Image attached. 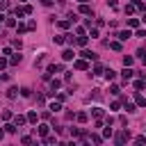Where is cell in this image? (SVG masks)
<instances>
[{"label":"cell","mask_w":146,"mask_h":146,"mask_svg":"<svg viewBox=\"0 0 146 146\" xmlns=\"http://www.w3.org/2000/svg\"><path fill=\"white\" fill-rule=\"evenodd\" d=\"M128 139H130V130H128V128H125V130H121V132H116V135H114V141H116V144H119V146H121V144H125V141H128Z\"/></svg>","instance_id":"obj_1"},{"label":"cell","mask_w":146,"mask_h":146,"mask_svg":"<svg viewBox=\"0 0 146 146\" xmlns=\"http://www.w3.org/2000/svg\"><path fill=\"white\" fill-rule=\"evenodd\" d=\"M73 68H78V71H87V68H89V59H84V57H82V59H75V62H73Z\"/></svg>","instance_id":"obj_2"},{"label":"cell","mask_w":146,"mask_h":146,"mask_svg":"<svg viewBox=\"0 0 146 146\" xmlns=\"http://www.w3.org/2000/svg\"><path fill=\"white\" fill-rule=\"evenodd\" d=\"M59 87H62V82H59L57 78H55V80H50V91H48V94H50V96H55V91H57Z\"/></svg>","instance_id":"obj_3"},{"label":"cell","mask_w":146,"mask_h":146,"mask_svg":"<svg viewBox=\"0 0 146 146\" xmlns=\"http://www.w3.org/2000/svg\"><path fill=\"white\" fill-rule=\"evenodd\" d=\"M116 36H119V41H128V39L132 36V32H130V30H121Z\"/></svg>","instance_id":"obj_4"},{"label":"cell","mask_w":146,"mask_h":146,"mask_svg":"<svg viewBox=\"0 0 146 146\" xmlns=\"http://www.w3.org/2000/svg\"><path fill=\"white\" fill-rule=\"evenodd\" d=\"M62 71H64L62 64H50V66H48V73H50V75H52V73H62Z\"/></svg>","instance_id":"obj_5"},{"label":"cell","mask_w":146,"mask_h":146,"mask_svg":"<svg viewBox=\"0 0 146 146\" xmlns=\"http://www.w3.org/2000/svg\"><path fill=\"white\" fill-rule=\"evenodd\" d=\"M121 75H123V80H125V82H128V80H130V78H132V75H135V71H132V68H130V66H125V68H123V71H121Z\"/></svg>","instance_id":"obj_6"},{"label":"cell","mask_w":146,"mask_h":146,"mask_svg":"<svg viewBox=\"0 0 146 146\" xmlns=\"http://www.w3.org/2000/svg\"><path fill=\"white\" fill-rule=\"evenodd\" d=\"M80 14H84V16H91V7H89L87 2H80Z\"/></svg>","instance_id":"obj_7"},{"label":"cell","mask_w":146,"mask_h":146,"mask_svg":"<svg viewBox=\"0 0 146 146\" xmlns=\"http://www.w3.org/2000/svg\"><path fill=\"white\" fill-rule=\"evenodd\" d=\"M87 41H89L87 34H78V36H75V43H78V46H87Z\"/></svg>","instance_id":"obj_8"},{"label":"cell","mask_w":146,"mask_h":146,"mask_svg":"<svg viewBox=\"0 0 146 146\" xmlns=\"http://www.w3.org/2000/svg\"><path fill=\"white\" fill-rule=\"evenodd\" d=\"M73 57H75V52H73V50H71V48H66V50H64V52H62V59H66V62H71V59H73Z\"/></svg>","instance_id":"obj_9"},{"label":"cell","mask_w":146,"mask_h":146,"mask_svg":"<svg viewBox=\"0 0 146 146\" xmlns=\"http://www.w3.org/2000/svg\"><path fill=\"white\" fill-rule=\"evenodd\" d=\"M21 59H23V55H18V52L14 55V52H11V57H9V64H11V66H16V64H21Z\"/></svg>","instance_id":"obj_10"},{"label":"cell","mask_w":146,"mask_h":146,"mask_svg":"<svg viewBox=\"0 0 146 146\" xmlns=\"http://www.w3.org/2000/svg\"><path fill=\"white\" fill-rule=\"evenodd\" d=\"M80 57H84V59H96V52H91V50H82Z\"/></svg>","instance_id":"obj_11"},{"label":"cell","mask_w":146,"mask_h":146,"mask_svg":"<svg viewBox=\"0 0 146 146\" xmlns=\"http://www.w3.org/2000/svg\"><path fill=\"white\" fill-rule=\"evenodd\" d=\"M135 103H137L139 107H146V98H144L141 94H137V96H135Z\"/></svg>","instance_id":"obj_12"},{"label":"cell","mask_w":146,"mask_h":146,"mask_svg":"<svg viewBox=\"0 0 146 146\" xmlns=\"http://www.w3.org/2000/svg\"><path fill=\"white\" fill-rule=\"evenodd\" d=\"M71 23H73V21H71V18H66V21H59L57 25H59L62 30H68V27H71Z\"/></svg>","instance_id":"obj_13"},{"label":"cell","mask_w":146,"mask_h":146,"mask_svg":"<svg viewBox=\"0 0 146 146\" xmlns=\"http://www.w3.org/2000/svg\"><path fill=\"white\" fill-rule=\"evenodd\" d=\"M16 96H18V89L16 87H9L7 89V98H16Z\"/></svg>","instance_id":"obj_14"},{"label":"cell","mask_w":146,"mask_h":146,"mask_svg":"<svg viewBox=\"0 0 146 146\" xmlns=\"http://www.w3.org/2000/svg\"><path fill=\"white\" fill-rule=\"evenodd\" d=\"M91 114H94L96 119H103V114H105V112H103V107H94V110H91Z\"/></svg>","instance_id":"obj_15"},{"label":"cell","mask_w":146,"mask_h":146,"mask_svg":"<svg viewBox=\"0 0 146 146\" xmlns=\"http://www.w3.org/2000/svg\"><path fill=\"white\" fill-rule=\"evenodd\" d=\"M48 130H50V125H46V123H41V125H39V135H41V137H46V135H48Z\"/></svg>","instance_id":"obj_16"},{"label":"cell","mask_w":146,"mask_h":146,"mask_svg":"<svg viewBox=\"0 0 146 146\" xmlns=\"http://www.w3.org/2000/svg\"><path fill=\"white\" fill-rule=\"evenodd\" d=\"M5 25H7V27H16V18L7 16V18H5Z\"/></svg>","instance_id":"obj_17"},{"label":"cell","mask_w":146,"mask_h":146,"mask_svg":"<svg viewBox=\"0 0 146 146\" xmlns=\"http://www.w3.org/2000/svg\"><path fill=\"white\" fill-rule=\"evenodd\" d=\"M75 119H78L80 123H84V121H87L89 116H87V112H78V114H75Z\"/></svg>","instance_id":"obj_18"},{"label":"cell","mask_w":146,"mask_h":146,"mask_svg":"<svg viewBox=\"0 0 146 146\" xmlns=\"http://www.w3.org/2000/svg\"><path fill=\"white\" fill-rule=\"evenodd\" d=\"M25 121H27V116H23V114H18V116L14 119V123H16V125H23Z\"/></svg>","instance_id":"obj_19"},{"label":"cell","mask_w":146,"mask_h":146,"mask_svg":"<svg viewBox=\"0 0 146 146\" xmlns=\"http://www.w3.org/2000/svg\"><path fill=\"white\" fill-rule=\"evenodd\" d=\"M132 62H135V57H130V55L123 57V66H132Z\"/></svg>","instance_id":"obj_20"},{"label":"cell","mask_w":146,"mask_h":146,"mask_svg":"<svg viewBox=\"0 0 146 146\" xmlns=\"http://www.w3.org/2000/svg\"><path fill=\"white\" fill-rule=\"evenodd\" d=\"M105 78H107V80H114V78H116V71L107 68V71H105Z\"/></svg>","instance_id":"obj_21"},{"label":"cell","mask_w":146,"mask_h":146,"mask_svg":"<svg viewBox=\"0 0 146 146\" xmlns=\"http://www.w3.org/2000/svg\"><path fill=\"white\" fill-rule=\"evenodd\" d=\"M123 107H125L128 112H135V103H130V100H123Z\"/></svg>","instance_id":"obj_22"},{"label":"cell","mask_w":146,"mask_h":146,"mask_svg":"<svg viewBox=\"0 0 146 146\" xmlns=\"http://www.w3.org/2000/svg\"><path fill=\"white\" fill-rule=\"evenodd\" d=\"M16 128H18L16 123H7V125H5V132H16Z\"/></svg>","instance_id":"obj_23"},{"label":"cell","mask_w":146,"mask_h":146,"mask_svg":"<svg viewBox=\"0 0 146 146\" xmlns=\"http://www.w3.org/2000/svg\"><path fill=\"white\" fill-rule=\"evenodd\" d=\"M123 11H125V16H130V14L135 11V5H125V7H123Z\"/></svg>","instance_id":"obj_24"},{"label":"cell","mask_w":146,"mask_h":146,"mask_svg":"<svg viewBox=\"0 0 146 146\" xmlns=\"http://www.w3.org/2000/svg\"><path fill=\"white\" fill-rule=\"evenodd\" d=\"M128 25L130 27H139V18H128Z\"/></svg>","instance_id":"obj_25"},{"label":"cell","mask_w":146,"mask_h":146,"mask_svg":"<svg viewBox=\"0 0 146 146\" xmlns=\"http://www.w3.org/2000/svg\"><path fill=\"white\" fill-rule=\"evenodd\" d=\"M55 43H59V46H62V43H66V34H59V36H55Z\"/></svg>","instance_id":"obj_26"},{"label":"cell","mask_w":146,"mask_h":146,"mask_svg":"<svg viewBox=\"0 0 146 146\" xmlns=\"http://www.w3.org/2000/svg\"><path fill=\"white\" fill-rule=\"evenodd\" d=\"M110 48L112 50H121V41H110Z\"/></svg>","instance_id":"obj_27"},{"label":"cell","mask_w":146,"mask_h":146,"mask_svg":"<svg viewBox=\"0 0 146 146\" xmlns=\"http://www.w3.org/2000/svg\"><path fill=\"white\" fill-rule=\"evenodd\" d=\"M100 73H103V66L100 64H94V73L91 75H100Z\"/></svg>","instance_id":"obj_28"},{"label":"cell","mask_w":146,"mask_h":146,"mask_svg":"<svg viewBox=\"0 0 146 146\" xmlns=\"http://www.w3.org/2000/svg\"><path fill=\"white\" fill-rule=\"evenodd\" d=\"M144 87H146V80H144V78H141V80H137V82H135V89H144Z\"/></svg>","instance_id":"obj_29"},{"label":"cell","mask_w":146,"mask_h":146,"mask_svg":"<svg viewBox=\"0 0 146 146\" xmlns=\"http://www.w3.org/2000/svg\"><path fill=\"white\" fill-rule=\"evenodd\" d=\"M91 96H94V100H100V98H103V94H100V89H94V91H91Z\"/></svg>","instance_id":"obj_30"},{"label":"cell","mask_w":146,"mask_h":146,"mask_svg":"<svg viewBox=\"0 0 146 146\" xmlns=\"http://www.w3.org/2000/svg\"><path fill=\"white\" fill-rule=\"evenodd\" d=\"M50 110H52V112H59V110H62V103H59V100H55V103L50 105Z\"/></svg>","instance_id":"obj_31"},{"label":"cell","mask_w":146,"mask_h":146,"mask_svg":"<svg viewBox=\"0 0 146 146\" xmlns=\"http://www.w3.org/2000/svg\"><path fill=\"white\" fill-rule=\"evenodd\" d=\"M16 30H18V34H23V32L27 30V25H23V23H16Z\"/></svg>","instance_id":"obj_32"},{"label":"cell","mask_w":146,"mask_h":146,"mask_svg":"<svg viewBox=\"0 0 146 146\" xmlns=\"http://www.w3.org/2000/svg\"><path fill=\"white\" fill-rule=\"evenodd\" d=\"M11 46H14V48H18V50H21V48H23V41H21V39H14V41H11Z\"/></svg>","instance_id":"obj_33"},{"label":"cell","mask_w":146,"mask_h":146,"mask_svg":"<svg viewBox=\"0 0 146 146\" xmlns=\"http://www.w3.org/2000/svg\"><path fill=\"white\" fill-rule=\"evenodd\" d=\"M27 121H30V123H36V112H30V114H27Z\"/></svg>","instance_id":"obj_34"},{"label":"cell","mask_w":146,"mask_h":146,"mask_svg":"<svg viewBox=\"0 0 146 146\" xmlns=\"http://www.w3.org/2000/svg\"><path fill=\"white\" fill-rule=\"evenodd\" d=\"M135 144H146V135H139V137H135Z\"/></svg>","instance_id":"obj_35"},{"label":"cell","mask_w":146,"mask_h":146,"mask_svg":"<svg viewBox=\"0 0 146 146\" xmlns=\"http://www.w3.org/2000/svg\"><path fill=\"white\" fill-rule=\"evenodd\" d=\"M137 57H139V59H146V50L139 48V50H137Z\"/></svg>","instance_id":"obj_36"},{"label":"cell","mask_w":146,"mask_h":146,"mask_svg":"<svg viewBox=\"0 0 146 146\" xmlns=\"http://www.w3.org/2000/svg\"><path fill=\"white\" fill-rule=\"evenodd\" d=\"M21 96H25V98H27V96H32V91H30L27 87H23V89H21Z\"/></svg>","instance_id":"obj_37"},{"label":"cell","mask_w":146,"mask_h":146,"mask_svg":"<svg viewBox=\"0 0 146 146\" xmlns=\"http://www.w3.org/2000/svg\"><path fill=\"white\" fill-rule=\"evenodd\" d=\"M9 119H11V112L5 110V112H2V121H9Z\"/></svg>","instance_id":"obj_38"},{"label":"cell","mask_w":146,"mask_h":146,"mask_svg":"<svg viewBox=\"0 0 146 146\" xmlns=\"http://www.w3.org/2000/svg\"><path fill=\"white\" fill-rule=\"evenodd\" d=\"M91 141H94V144H100L103 137H100V135H91Z\"/></svg>","instance_id":"obj_39"},{"label":"cell","mask_w":146,"mask_h":146,"mask_svg":"<svg viewBox=\"0 0 146 146\" xmlns=\"http://www.w3.org/2000/svg\"><path fill=\"white\" fill-rule=\"evenodd\" d=\"M7 64H9V59H7V57H0V71H2Z\"/></svg>","instance_id":"obj_40"},{"label":"cell","mask_w":146,"mask_h":146,"mask_svg":"<svg viewBox=\"0 0 146 146\" xmlns=\"http://www.w3.org/2000/svg\"><path fill=\"white\" fill-rule=\"evenodd\" d=\"M107 5H110L112 9H119V0H107Z\"/></svg>","instance_id":"obj_41"},{"label":"cell","mask_w":146,"mask_h":146,"mask_svg":"<svg viewBox=\"0 0 146 146\" xmlns=\"http://www.w3.org/2000/svg\"><path fill=\"white\" fill-rule=\"evenodd\" d=\"M89 36H91V39H98V30H96V27H91V32H89Z\"/></svg>","instance_id":"obj_42"},{"label":"cell","mask_w":146,"mask_h":146,"mask_svg":"<svg viewBox=\"0 0 146 146\" xmlns=\"http://www.w3.org/2000/svg\"><path fill=\"white\" fill-rule=\"evenodd\" d=\"M43 100H46V96H43V94H36V103H39V105H43Z\"/></svg>","instance_id":"obj_43"},{"label":"cell","mask_w":146,"mask_h":146,"mask_svg":"<svg viewBox=\"0 0 146 146\" xmlns=\"http://www.w3.org/2000/svg\"><path fill=\"white\" fill-rule=\"evenodd\" d=\"M137 36H141V39H144V36H146V30H141V27H137Z\"/></svg>","instance_id":"obj_44"},{"label":"cell","mask_w":146,"mask_h":146,"mask_svg":"<svg viewBox=\"0 0 146 146\" xmlns=\"http://www.w3.org/2000/svg\"><path fill=\"white\" fill-rule=\"evenodd\" d=\"M110 91H112V94H114V96H119V91H121V89H119V87H116V84H114V87H110Z\"/></svg>","instance_id":"obj_45"},{"label":"cell","mask_w":146,"mask_h":146,"mask_svg":"<svg viewBox=\"0 0 146 146\" xmlns=\"http://www.w3.org/2000/svg\"><path fill=\"white\" fill-rule=\"evenodd\" d=\"M103 137H112V128H105L103 130Z\"/></svg>","instance_id":"obj_46"},{"label":"cell","mask_w":146,"mask_h":146,"mask_svg":"<svg viewBox=\"0 0 146 146\" xmlns=\"http://www.w3.org/2000/svg\"><path fill=\"white\" fill-rule=\"evenodd\" d=\"M43 141H46V144H55V137H48V135H46V137H43Z\"/></svg>","instance_id":"obj_47"},{"label":"cell","mask_w":146,"mask_h":146,"mask_svg":"<svg viewBox=\"0 0 146 146\" xmlns=\"http://www.w3.org/2000/svg\"><path fill=\"white\" fill-rule=\"evenodd\" d=\"M7 7H9V0H2L0 2V9H7Z\"/></svg>","instance_id":"obj_48"},{"label":"cell","mask_w":146,"mask_h":146,"mask_svg":"<svg viewBox=\"0 0 146 146\" xmlns=\"http://www.w3.org/2000/svg\"><path fill=\"white\" fill-rule=\"evenodd\" d=\"M2 80H9V75H7V73H0V82H2Z\"/></svg>","instance_id":"obj_49"},{"label":"cell","mask_w":146,"mask_h":146,"mask_svg":"<svg viewBox=\"0 0 146 146\" xmlns=\"http://www.w3.org/2000/svg\"><path fill=\"white\" fill-rule=\"evenodd\" d=\"M5 18H7V16H5V11H2V9H0V23H2V21H5Z\"/></svg>","instance_id":"obj_50"},{"label":"cell","mask_w":146,"mask_h":146,"mask_svg":"<svg viewBox=\"0 0 146 146\" xmlns=\"http://www.w3.org/2000/svg\"><path fill=\"white\" fill-rule=\"evenodd\" d=\"M41 2H43V5H50V2H52V0H41Z\"/></svg>","instance_id":"obj_51"},{"label":"cell","mask_w":146,"mask_h":146,"mask_svg":"<svg viewBox=\"0 0 146 146\" xmlns=\"http://www.w3.org/2000/svg\"><path fill=\"white\" fill-rule=\"evenodd\" d=\"M2 137H5V130H0V139H2Z\"/></svg>","instance_id":"obj_52"},{"label":"cell","mask_w":146,"mask_h":146,"mask_svg":"<svg viewBox=\"0 0 146 146\" xmlns=\"http://www.w3.org/2000/svg\"><path fill=\"white\" fill-rule=\"evenodd\" d=\"M141 21H144V23H146V11H144V16H141Z\"/></svg>","instance_id":"obj_53"},{"label":"cell","mask_w":146,"mask_h":146,"mask_svg":"<svg viewBox=\"0 0 146 146\" xmlns=\"http://www.w3.org/2000/svg\"><path fill=\"white\" fill-rule=\"evenodd\" d=\"M78 2H89V0H78Z\"/></svg>","instance_id":"obj_54"},{"label":"cell","mask_w":146,"mask_h":146,"mask_svg":"<svg viewBox=\"0 0 146 146\" xmlns=\"http://www.w3.org/2000/svg\"><path fill=\"white\" fill-rule=\"evenodd\" d=\"M21 2H25V0H21Z\"/></svg>","instance_id":"obj_55"}]
</instances>
